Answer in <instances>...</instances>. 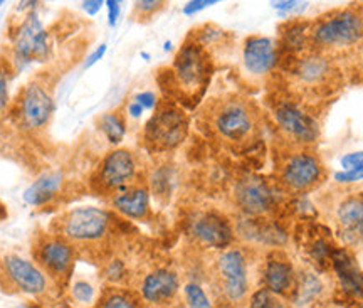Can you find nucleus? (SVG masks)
<instances>
[{
  "mask_svg": "<svg viewBox=\"0 0 363 308\" xmlns=\"http://www.w3.org/2000/svg\"><path fill=\"white\" fill-rule=\"evenodd\" d=\"M4 6V2H2V0H0V7H2Z\"/></svg>",
  "mask_w": 363,
  "mask_h": 308,
  "instance_id": "37998d69",
  "label": "nucleus"
},
{
  "mask_svg": "<svg viewBox=\"0 0 363 308\" xmlns=\"http://www.w3.org/2000/svg\"><path fill=\"white\" fill-rule=\"evenodd\" d=\"M247 308H286L281 297L274 295L267 288H259L249 297Z\"/></svg>",
  "mask_w": 363,
  "mask_h": 308,
  "instance_id": "c756f323",
  "label": "nucleus"
},
{
  "mask_svg": "<svg viewBox=\"0 0 363 308\" xmlns=\"http://www.w3.org/2000/svg\"><path fill=\"white\" fill-rule=\"evenodd\" d=\"M104 6L108 9V22H110V26H116L118 17H120L121 12V4L116 2V0H108V2H104Z\"/></svg>",
  "mask_w": 363,
  "mask_h": 308,
  "instance_id": "c9c22d12",
  "label": "nucleus"
},
{
  "mask_svg": "<svg viewBox=\"0 0 363 308\" xmlns=\"http://www.w3.org/2000/svg\"><path fill=\"white\" fill-rule=\"evenodd\" d=\"M111 214L99 207L86 206L72 209L62 217L61 234L74 246H89L106 239L110 233Z\"/></svg>",
  "mask_w": 363,
  "mask_h": 308,
  "instance_id": "f03ea898",
  "label": "nucleus"
},
{
  "mask_svg": "<svg viewBox=\"0 0 363 308\" xmlns=\"http://www.w3.org/2000/svg\"><path fill=\"white\" fill-rule=\"evenodd\" d=\"M62 184H65V174H62V172H45V174L39 175V177L24 190L22 199H24L27 206L43 207L59 196Z\"/></svg>",
  "mask_w": 363,
  "mask_h": 308,
  "instance_id": "a211bd4d",
  "label": "nucleus"
},
{
  "mask_svg": "<svg viewBox=\"0 0 363 308\" xmlns=\"http://www.w3.org/2000/svg\"><path fill=\"white\" fill-rule=\"evenodd\" d=\"M190 234L208 248L224 249L233 243L234 231L229 221L217 212H203L190 223Z\"/></svg>",
  "mask_w": 363,
  "mask_h": 308,
  "instance_id": "ddd939ff",
  "label": "nucleus"
},
{
  "mask_svg": "<svg viewBox=\"0 0 363 308\" xmlns=\"http://www.w3.org/2000/svg\"><path fill=\"white\" fill-rule=\"evenodd\" d=\"M296 275L288 261L269 260L264 270V285L274 295L283 297L294 292L296 287Z\"/></svg>",
  "mask_w": 363,
  "mask_h": 308,
  "instance_id": "aec40b11",
  "label": "nucleus"
},
{
  "mask_svg": "<svg viewBox=\"0 0 363 308\" xmlns=\"http://www.w3.org/2000/svg\"><path fill=\"white\" fill-rule=\"evenodd\" d=\"M337 219L343 234L348 239H355L363 234V197H347L338 206Z\"/></svg>",
  "mask_w": 363,
  "mask_h": 308,
  "instance_id": "412c9836",
  "label": "nucleus"
},
{
  "mask_svg": "<svg viewBox=\"0 0 363 308\" xmlns=\"http://www.w3.org/2000/svg\"><path fill=\"white\" fill-rule=\"evenodd\" d=\"M136 175L135 155L125 148L108 153L99 164L93 177V185L98 192H120L128 189V184Z\"/></svg>",
  "mask_w": 363,
  "mask_h": 308,
  "instance_id": "9d476101",
  "label": "nucleus"
},
{
  "mask_svg": "<svg viewBox=\"0 0 363 308\" xmlns=\"http://www.w3.org/2000/svg\"><path fill=\"white\" fill-rule=\"evenodd\" d=\"M298 72L308 83H316L326 75V62L321 57H308L299 65Z\"/></svg>",
  "mask_w": 363,
  "mask_h": 308,
  "instance_id": "c85d7f7f",
  "label": "nucleus"
},
{
  "mask_svg": "<svg viewBox=\"0 0 363 308\" xmlns=\"http://www.w3.org/2000/svg\"><path fill=\"white\" fill-rule=\"evenodd\" d=\"M363 35V21L353 12H342L316 29L315 40L321 46H347Z\"/></svg>",
  "mask_w": 363,
  "mask_h": 308,
  "instance_id": "9b49d317",
  "label": "nucleus"
},
{
  "mask_svg": "<svg viewBox=\"0 0 363 308\" xmlns=\"http://www.w3.org/2000/svg\"><path fill=\"white\" fill-rule=\"evenodd\" d=\"M9 66L0 61V111L9 106Z\"/></svg>",
  "mask_w": 363,
  "mask_h": 308,
  "instance_id": "2f4dec72",
  "label": "nucleus"
},
{
  "mask_svg": "<svg viewBox=\"0 0 363 308\" xmlns=\"http://www.w3.org/2000/svg\"><path fill=\"white\" fill-rule=\"evenodd\" d=\"M54 113V98L39 81H30L19 98V123L27 131H40L49 125Z\"/></svg>",
  "mask_w": 363,
  "mask_h": 308,
  "instance_id": "1a4fd4ad",
  "label": "nucleus"
},
{
  "mask_svg": "<svg viewBox=\"0 0 363 308\" xmlns=\"http://www.w3.org/2000/svg\"><path fill=\"white\" fill-rule=\"evenodd\" d=\"M271 6L274 9H278V11L288 12V11H298L299 4L298 2H272Z\"/></svg>",
  "mask_w": 363,
  "mask_h": 308,
  "instance_id": "58836bf2",
  "label": "nucleus"
},
{
  "mask_svg": "<svg viewBox=\"0 0 363 308\" xmlns=\"http://www.w3.org/2000/svg\"><path fill=\"white\" fill-rule=\"evenodd\" d=\"M106 49H108L106 44H101V46H98L96 51L91 54L88 60H86V62H84V70H89L91 66L96 65V62L104 56V54H106Z\"/></svg>",
  "mask_w": 363,
  "mask_h": 308,
  "instance_id": "4c0bfd02",
  "label": "nucleus"
},
{
  "mask_svg": "<svg viewBox=\"0 0 363 308\" xmlns=\"http://www.w3.org/2000/svg\"><path fill=\"white\" fill-rule=\"evenodd\" d=\"M276 121H278L279 128L289 138L296 140L298 143H311L318 137L316 121L305 111L299 110L298 106L289 105V103L281 105L276 110Z\"/></svg>",
  "mask_w": 363,
  "mask_h": 308,
  "instance_id": "2eb2a0df",
  "label": "nucleus"
},
{
  "mask_svg": "<svg viewBox=\"0 0 363 308\" xmlns=\"http://www.w3.org/2000/svg\"><path fill=\"white\" fill-rule=\"evenodd\" d=\"M99 308H142L140 298L125 290H113L103 298Z\"/></svg>",
  "mask_w": 363,
  "mask_h": 308,
  "instance_id": "bb28decb",
  "label": "nucleus"
},
{
  "mask_svg": "<svg viewBox=\"0 0 363 308\" xmlns=\"http://www.w3.org/2000/svg\"><path fill=\"white\" fill-rule=\"evenodd\" d=\"M216 0H192V2L185 4L184 7V13L185 16H194V13L203 11L208 6H216Z\"/></svg>",
  "mask_w": 363,
  "mask_h": 308,
  "instance_id": "473e14b6",
  "label": "nucleus"
},
{
  "mask_svg": "<svg viewBox=\"0 0 363 308\" xmlns=\"http://www.w3.org/2000/svg\"><path fill=\"white\" fill-rule=\"evenodd\" d=\"M163 2H158V0H142V2L135 4V11L143 13V16H148V13H153L160 11Z\"/></svg>",
  "mask_w": 363,
  "mask_h": 308,
  "instance_id": "72a5a7b5",
  "label": "nucleus"
},
{
  "mask_svg": "<svg viewBox=\"0 0 363 308\" xmlns=\"http://www.w3.org/2000/svg\"><path fill=\"white\" fill-rule=\"evenodd\" d=\"M217 282L230 305H240L249 293L247 261L240 249H225L217 260Z\"/></svg>",
  "mask_w": 363,
  "mask_h": 308,
  "instance_id": "6e6552de",
  "label": "nucleus"
},
{
  "mask_svg": "<svg viewBox=\"0 0 363 308\" xmlns=\"http://www.w3.org/2000/svg\"><path fill=\"white\" fill-rule=\"evenodd\" d=\"M321 177V165L311 153H298L288 162L283 172V180L289 189L306 190Z\"/></svg>",
  "mask_w": 363,
  "mask_h": 308,
  "instance_id": "dca6fc26",
  "label": "nucleus"
},
{
  "mask_svg": "<svg viewBox=\"0 0 363 308\" xmlns=\"http://www.w3.org/2000/svg\"><path fill=\"white\" fill-rule=\"evenodd\" d=\"M34 258L54 285L66 287L74 270L76 246L59 234L45 236L35 246Z\"/></svg>",
  "mask_w": 363,
  "mask_h": 308,
  "instance_id": "423d86ee",
  "label": "nucleus"
},
{
  "mask_svg": "<svg viewBox=\"0 0 363 308\" xmlns=\"http://www.w3.org/2000/svg\"><path fill=\"white\" fill-rule=\"evenodd\" d=\"M69 297L78 307H89L96 300V288L88 280L78 278L71 283Z\"/></svg>",
  "mask_w": 363,
  "mask_h": 308,
  "instance_id": "a878e982",
  "label": "nucleus"
},
{
  "mask_svg": "<svg viewBox=\"0 0 363 308\" xmlns=\"http://www.w3.org/2000/svg\"><path fill=\"white\" fill-rule=\"evenodd\" d=\"M362 308H363V307H362Z\"/></svg>",
  "mask_w": 363,
  "mask_h": 308,
  "instance_id": "c03bdc74",
  "label": "nucleus"
},
{
  "mask_svg": "<svg viewBox=\"0 0 363 308\" xmlns=\"http://www.w3.org/2000/svg\"><path fill=\"white\" fill-rule=\"evenodd\" d=\"M133 101L138 103L143 110H152V108H155V105H157V97L153 93L145 92V93L136 94V97L133 98Z\"/></svg>",
  "mask_w": 363,
  "mask_h": 308,
  "instance_id": "f704fd0d",
  "label": "nucleus"
},
{
  "mask_svg": "<svg viewBox=\"0 0 363 308\" xmlns=\"http://www.w3.org/2000/svg\"><path fill=\"white\" fill-rule=\"evenodd\" d=\"M276 49L271 39L252 35L244 44V67L254 76H262L274 67Z\"/></svg>",
  "mask_w": 363,
  "mask_h": 308,
  "instance_id": "f3484780",
  "label": "nucleus"
},
{
  "mask_svg": "<svg viewBox=\"0 0 363 308\" xmlns=\"http://www.w3.org/2000/svg\"><path fill=\"white\" fill-rule=\"evenodd\" d=\"M170 49H172V44L167 43V44H165V51H170Z\"/></svg>",
  "mask_w": 363,
  "mask_h": 308,
  "instance_id": "79ce46f5",
  "label": "nucleus"
},
{
  "mask_svg": "<svg viewBox=\"0 0 363 308\" xmlns=\"http://www.w3.org/2000/svg\"><path fill=\"white\" fill-rule=\"evenodd\" d=\"M189 121L179 108L169 106L158 110L145 125L143 137L150 148L158 152L172 150L179 147L187 137Z\"/></svg>",
  "mask_w": 363,
  "mask_h": 308,
  "instance_id": "0eeeda50",
  "label": "nucleus"
},
{
  "mask_svg": "<svg viewBox=\"0 0 363 308\" xmlns=\"http://www.w3.org/2000/svg\"><path fill=\"white\" fill-rule=\"evenodd\" d=\"M51 56L49 33L44 29L38 12L30 11L12 39V65L17 70L30 62H44Z\"/></svg>",
  "mask_w": 363,
  "mask_h": 308,
  "instance_id": "20e7f679",
  "label": "nucleus"
},
{
  "mask_svg": "<svg viewBox=\"0 0 363 308\" xmlns=\"http://www.w3.org/2000/svg\"><path fill=\"white\" fill-rule=\"evenodd\" d=\"M113 207L130 219H143L150 209V194L147 187L136 185L116 192L111 199Z\"/></svg>",
  "mask_w": 363,
  "mask_h": 308,
  "instance_id": "6ab92c4d",
  "label": "nucleus"
},
{
  "mask_svg": "<svg viewBox=\"0 0 363 308\" xmlns=\"http://www.w3.org/2000/svg\"><path fill=\"white\" fill-rule=\"evenodd\" d=\"M174 78L177 88L185 97H201L211 78V60L202 44L189 43L182 46L174 62Z\"/></svg>",
  "mask_w": 363,
  "mask_h": 308,
  "instance_id": "7ed1b4c3",
  "label": "nucleus"
},
{
  "mask_svg": "<svg viewBox=\"0 0 363 308\" xmlns=\"http://www.w3.org/2000/svg\"><path fill=\"white\" fill-rule=\"evenodd\" d=\"M340 164L343 167V172H338L335 175V180L342 184H350L363 180V152H355L345 155Z\"/></svg>",
  "mask_w": 363,
  "mask_h": 308,
  "instance_id": "393cba45",
  "label": "nucleus"
},
{
  "mask_svg": "<svg viewBox=\"0 0 363 308\" xmlns=\"http://www.w3.org/2000/svg\"><path fill=\"white\" fill-rule=\"evenodd\" d=\"M125 273H126L125 263L121 260H113L110 265L106 266V270H104V278L113 285H118L125 278Z\"/></svg>",
  "mask_w": 363,
  "mask_h": 308,
  "instance_id": "7c9ffc66",
  "label": "nucleus"
},
{
  "mask_svg": "<svg viewBox=\"0 0 363 308\" xmlns=\"http://www.w3.org/2000/svg\"><path fill=\"white\" fill-rule=\"evenodd\" d=\"M103 0H86V2L81 4V9H83L88 16H96V13L103 9Z\"/></svg>",
  "mask_w": 363,
  "mask_h": 308,
  "instance_id": "e433bc0d",
  "label": "nucleus"
},
{
  "mask_svg": "<svg viewBox=\"0 0 363 308\" xmlns=\"http://www.w3.org/2000/svg\"><path fill=\"white\" fill-rule=\"evenodd\" d=\"M180 278L174 270L158 268L150 271L145 276L142 287H140V297L145 303L153 307L170 305L179 295Z\"/></svg>",
  "mask_w": 363,
  "mask_h": 308,
  "instance_id": "f8f14e48",
  "label": "nucleus"
},
{
  "mask_svg": "<svg viewBox=\"0 0 363 308\" xmlns=\"http://www.w3.org/2000/svg\"><path fill=\"white\" fill-rule=\"evenodd\" d=\"M323 285H321L320 278L313 273H305L301 278L296 280V287H294L293 297L298 307H306L320 295Z\"/></svg>",
  "mask_w": 363,
  "mask_h": 308,
  "instance_id": "5701e85b",
  "label": "nucleus"
},
{
  "mask_svg": "<svg viewBox=\"0 0 363 308\" xmlns=\"http://www.w3.org/2000/svg\"><path fill=\"white\" fill-rule=\"evenodd\" d=\"M98 126L110 143L118 145L123 142L126 133V123L120 113H104L103 116H99Z\"/></svg>",
  "mask_w": 363,
  "mask_h": 308,
  "instance_id": "b1692460",
  "label": "nucleus"
},
{
  "mask_svg": "<svg viewBox=\"0 0 363 308\" xmlns=\"http://www.w3.org/2000/svg\"><path fill=\"white\" fill-rule=\"evenodd\" d=\"M184 297H185V305L187 308H214L211 298H208L207 292L201 285L190 282L184 287Z\"/></svg>",
  "mask_w": 363,
  "mask_h": 308,
  "instance_id": "cd10ccee",
  "label": "nucleus"
},
{
  "mask_svg": "<svg viewBox=\"0 0 363 308\" xmlns=\"http://www.w3.org/2000/svg\"><path fill=\"white\" fill-rule=\"evenodd\" d=\"M128 113H130V116H133V119H140V116H142V113H143V108L140 106L138 103L131 101L128 105Z\"/></svg>",
  "mask_w": 363,
  "mask_h": 308,
  "instance_id": "ea45409f",
  "label": "nucleus"
},
{
  "mask_svg": "<svg viewBox=\"0 0 363 308\" xmlns=\"http://www.w3.org/2000/svg\"><path fill=\"white\" fill-rule=\"evenodd\" d=\"M335 270H337L340 285L347 295L353 298L363 297V275L353 260L345 253L335 256Z\"/></svg>",
  "mask_w": 363,
  "mask_h": 308,
  "instance_id": "4be33fe9",
  "label": "nucleus"
},
{
  "mask_svg": "<svg viewBox=\"0 0 363 308\" xmlns=\"http://www.w3.org/2000/svg\"><path fill=\"white\" fill-rule=\"evenodd\" d=\"M52 282L38 263L19 255H7L0 261V287L6 292L30 298H44L51 293Z\"/></svg>",
  "mask_w": 363,
  "mask_h": 308,
  "instance_id": "f257e3e1",
  "label": "nucleus"
},
{
  "mask_svg": "<svg viewBox=\"0 0 363 308\" xmlns=\"http://www.w3.org/2000/svg\"><path fill=\"white\" fill-rule=\"evenodd\" d=\"M212 125L222 140L239 145L252 138L256 113L244 99H224L214 110Z\"/></svg>",
  "mask_w": 363,
  "mask_h": 308,
  "instance_id": "39448f33",
  "label": "nucleus"
},
{
  "mask_svg": "<svg viewBox=\"0 0 363 308\" xmlns=\"http://www.w3.org/2000/svg\"><path fill=\"white\" fill-rule=\"evenodd\" d=\"M16 308H35L33 305H27V303H22V305H17Z\"/></svg>",
  "mask_w": 363,
  "mask_h": 308,
  "instance_id": "a19ab883",
  "label": "nucleus"
},
{
  "mask_svg": "<svg viewBox=\"0 0 363 308\" xmlns=\"http://www.w3.org/2000/svg\"><path fill=\"white\" fill-rule=\"evenodd\" d=\"M234 197L244 212L252 216L264 214L274 204L272 189L259 177H244L235 184Z\"/></svg>",
  "mask_w": 363,
  "mask_h": 308,
  "instance_id": "4468645a",
  "label": "nucleus"
}]
</instances>
